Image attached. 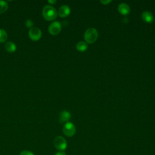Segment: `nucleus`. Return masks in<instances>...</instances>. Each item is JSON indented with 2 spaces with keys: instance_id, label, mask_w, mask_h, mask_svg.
I'll use <instances>...</instances> for the list:
<instances>
[{
  "instance_id": "nucleus-17",
  "label": "nucleus",
  "mask_w": 155,
  "mask_h": 155,
  "mask_svg": "<svg viewBox=\"0 0 155 155\" xmlns=\"http://www.w3.org/2000/svg\"><path fill=\"white\" fill-rule=\"evenodd\" d=\"M100 2H101L103 5H107V4H110V3L111 2V0H104V1L101 0V1H100Z\"/></svg>"
},
{
  "instance_id": "nucleus-2",
  "label": "nucleus",
  "mask_w": 155,
  "mask_h": 155,
  "mask_svg": "<svg viewBox=\"0 0 155 155\" xmlns=\"http://www.w3.org/2000/svg\"><path fill=\"white\" fill-rule=\"evenodd\" d=\"M98 38V32L94 28H88L84 33V39L88 44L94 43Z\"/></svg>"
},
{
  "instance_id": "nucleus-3",
  "label": "nucleus",
  "mask_w": 155,
  "mask_h": 155,
  "mask_svg": "<svg viewBox=\"0 0 155 155\" xmlns=\"http://www.w3.org/2000/svg\"><path fill=\"white\" fill-rule=\"evenodd\" d=\"M53 144L55 148L61 151H63L67 148V140L62 136H56L53 140Z\"/></svg>"
},
{
  "instance_id": "nucleus-7",
  "label": "nucleus",
  "mask_w": 155,
  "mask_h": 155,
  "mask_svg": "<svg viewBox=\"0 0 155 155\" xmlns=\"http://www.w3.org/2000/svg\"><path fill=\"white\" fill-rule=\"evenodd\" d=\"M70 13V8L67 5H62L58 10V15L62 18L68 16Z\"/></svg>"
},
{
  "instance_id": "nucleus-12",
  "label": "nucleus",
  "mask_w": 155,
  "mask_h": 155,
  "mask_svg": "<svg viewBox=\"0 0 155 155\" xmlns=\"http://www.w3.org/2000/svg\"><path fill=\"white\" fill-rule=\"evenodd\" d=\"M76 48L79 51L83 52L87 50V49L88 48V45L86 42L84 41H80L77 44Z\"/></svg>"
},
{
  "instance_id": "nucleus-15",
  "label": "nucleus",
  "mask_w": 155,
  "mask_h": 155,
  "mask_svg": "<svg viewBox=\"0 0 155 155\" xmlns=\"http://www.w3.org/2000/svg\"><path fill=\"white\" fill-rule=\"evenodd\" d=\"M19 155H35V154L30 151L23 150L20 153Z\"/></svg>"
},
{
  "instance_id": "nucleus-9",
  "label": "nucleus",
  "mask_w": 155,
  "mask_h": 155,
  "mask_svg": "<svg viewBox=\"0 0 155 155\" xmlns=\"http://www.w3.org/2000/svg\"><path fill=\"white\" fill-rule=\"evenodd\" d=\"M118 11L122 15H127L130 12V8L128 4L121 3L118 6Z\"/></svg>"
},
{
  "instance_id": "nucleus-18",
  "label": "nucleus",
  "mask_w": 155,
  "mask_h": 155,
  "mask_svg": "<svg viewBox=\"0 0 155 155\" xmlns=\"http://www.w3.org/2000/svg\"><path fill=\"white\" fill-rule=\"evenodd\" d=\"M55 155H66L64 151H59L58 152H57Z\"/></svg>"
},
{
  "instance_id": "nucleus-13",
  "label": "nucleus",
  "mask_w": 155,
  "mask_h": 155,
  "mask_svg": "<svg viewBox=\"0 0 155 155\" xmlns=\"http://www.w3.org/2000/svg\"><path fill=\"white\" fill-rule=\"evenodd\" d=\"M8 8V4L6 1L0 0V14L5 12Z\"/></svg>"
},
{
  "instance_id": "nucleus-1",
  "label": "nucleus",
  "mask_w": 155,
  "mask_h": 155,
  "mask_svg": "<svg viewBox=\"0 0 155 155\" xmlns=\"http://www.w3.org/2000/svg\"><path fill=\"white\" fill-rule=\"evenodd\" d=\"M58 15V13L56 9L51 5H45L42 9V16L48 21H51L54 19Z\"/></svg>"
},
{
  "instance_id": "nucleus-10",
  "label": "nucleus",
  "mask_w": 155,
  "mask_h": 155,
  "mask_svg": "<svg viewBox=\"0 0 155 155\" xmlns=\"http://www.w3.org/2000/svg\"><path fill=\"white\" fill-rule=\"evenodd\" d=\"M142 19H143V21L144 22H145L146 23H149V24L151 23L154 20L153 14L151 12H149L147 11H145L142 13Z\"/></svg>"
},
{
  "instance_id": "nucleus-16",
  "label": "nucleus",
  "mask_w": 155,
  "mask_h": 155,
  "mask_svg": "<svg viewBox=\"0 0 155 155\" xmlns=\"http://www.w3.org/2000/svg\"><path fill=\"white\" fill-rule=\"evenodd\" d=\"M33 22L31 20V19H27L26 21H25V25L27 27H31L32 28L33 27Z\"/></svg>"
},
{
  "instance_id": "nucleus-5",
  "label": "nucleus",
  "mask_w": 155,
  "mask_h": 155,
  "mask_svg": "<svg viewBox=\"0 0 155 155\" xmlns=\"http://www.w3.org/2000/svg\"><path fill=\"white\" fill-rule=\"evenodd\" d=\"M28 36L31 40L38 41L41 38L42 36L41 30L38 27H33L30 29L28 31Z\"/></svg>"
},
{
  "instance_id": "nucleus-8",
  "label": "nucleus",
  "mask_w": 155,
  "mask_h": 155,
  "mask_svg": "<svg viewBox=\"0 0 155 155\" xmlns=\"http://www.w3.org/2000/svg\"><path fill=\"white\" fill-rule=\"evenodd\" d=\"M71 117V114L66 110L62 111L59 116V121L61 124H63L65 122H67Z\"/></svg>"
},
{
  "instance_id": "nucleus-4",
  "label": "nucleus",
  "mask_w": 155,
  "mask_h": 155,
  "mask_svg": "<svg viewBox=\"0 0 155 155\" xmlns=\"http://www.w3.org/2000/svg\"><path fill=\"white\" fill-rule=\"evenodd\" d=\"M62 131L65 136L68 137H71L76 133V128L73 123L68 122L64 125Z\"/></svg>"
},
{
  "instance_id": "nucleus-14",
  "label": "nucleus",
  "mask_w": 155,
  "mask_h": 155,
  "mask_svg": "<svg viewBox=\"0 0 155 155\" xmlns=\"http://www.w3.org/2000/svg\"><path fill=\"white\" fill-rule=\"evenodd\" d=\"M7 39V32L2 29L0 28V42H5Z\"/></svg>"
},
{
  "instance_id": "nucleus-11",
  "label": "nucleus",
  "mask_w": 155,
  "mask_h": 155,
  "mask_svg": "<svg viewBox=\"0 0 155 155\" xmlns=\"http://www.w3.org/2000/svg\"><path fill=\"white\" fill-rule=\"evenodd\" d=\"M5 49L8 52H13L16 49V46L13 42H7L5 44Z\"/></svg>"
},
{
  "instance_id": "nucleus-19",
  "label": "nucleus",
  "mask_w": 155,
  "mask_h": 155,
  "mask_svg": "<svg viewBox=\"0 0 155 155\" xmlns=\"http://www.w3.org/2000/svg\"><path fill=\"white\" fill-rule=\"evenodd\" d=\"M49 3H50V4H54V3H55L56 2V0H49L48 1Z\"/></svg>"
},
{
  "instance_id": "nucleus-6",
  "label": "nucleus",
  "mask_w": 155,
  "mask_h": 155,
  "mask_svg": "<svg viewBox=\"0 0 155 155\" xmlns=\"http://www.w3.org/2000/svg\"><path fill=\"white\" fill-rule=\"evenodd\" d=\"M48 30L51 35H56L59 34L61 30V24L58 21H54L48 26Z\"/></svg>"
}]
</instances>
